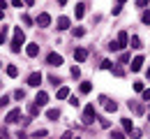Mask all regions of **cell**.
Wrapping results in <instances>:
<instances>
[{"mask_svg":"<svg viewBox=\"0 0 150 139\" xmlns=\"http://www.w3.org/2000/svg\"><path fill=\"white\" fill-rule=\"evenodd\" d=\"M99 125H102V128H111V123H109L106 118H102V120H99Z\"/></svg>","mask_w":150,"mask_h":139,"instance_id":"f35d334b","label":"cell"},{"mask_svg":"<svg viewBox=\"0 0 150 139\" xmlns=\"http://www.w3.org/2000/svg\"><path fill=\"white\" fill-rule=\"evenodd\" d=\"M111 72L115 74V77H122V74H125V70H122L120 65H113V67H111Z\"/></svg>","mask_w":150,"mask_h":139,"instance_id":"603a6c76","label":"cell"},{"mask_svg":"<svg viewBox=\"0 0 150 139\" xmlns=\"http://www.w3.org/2000/svg\"><path fill=\"white\" fill-rule=\"evenodd\" d=\"M5 7H7V2H5V0H0V9H5Z\"/></svg>","mask_w":150,"mask_h":139,"instance_id":"b9f144b4","label":"cell"},{"mask_svg":"<svg viewBox=\"0 0 150 139\" xmlns=\"http://www.w3.org/2000/svg\"><path fill=\"white\" fill-rule=\"evenodd\" d=\"M148 120H150V116H148Z\"/></svg>","mask_w":150,"mask_h":139,"instance_id":"f907efd6","label":"cell"},{"mask_svg":"<svg viewBox=\"0 0 150 139\" xmlns=\"http://www.w3.org/2000/svg\"><path fill=\"white\" fill-rule=\"evenodd\" d=\"M69 23H72V21L67 19V16H60V19H58V30H67Z\"/></svg>","mask_w":150,"mask_h":139,"instance_id":"4fadbf2b","label":"cell"},{"mask_svg":"<svg viewBox=\"0 0 150 139\" xmlns=\"http://www.w3.org/2000/svg\"><path fill=\"white\" fill-rule=\"evenodd\" d=\"M46 102H49V95H46L44 91H39L37 95H35V104H39V107H44Z\"/></svg>","mask_w":150,"mask_h":139,"instance_id":"8fae6325","label":"cell"},{"mask_svg":"<svg viewBox=\"0 0 150 139\" xmlns=\"http://www.w3.org/2000/svg\"><path fill=\"white\" fill-rule=\"evenodd\" d=\"M120 9H122V5H113V9H111L113 16H118V14H120Z\"/></svg>","mask_w":150,"mask_h":139,"instance_id":"836d02e7","label":"cell"},{"mask_svg":"<svg viewBox=\"0 0 150 139\" xmlns=\"http://www.w3.org/2000/svg\"><path fill=\"white\" fill-rule=\"evenodd\" d=\"M111 139H125V132L122 130H111Z\"/></svg>","mask_w":150,"mask_h":139,"instance_id":"7402d4cb","label":"cell"},{"mask_svg":"<svg viewBox=\"0 0 150 139\" xmlns=\"http://www.w3.org/2000/svg\"><path fill=\"white\" fill-rule=\"evenodd\" d=\"M42 83V72H33L28 77V86H39Z\"/></svg>","mask_w":150,"mask_h":139,"instance_id":"52a82bcc","label":"cell"},{"mask_svg":"<svg viewBox=\"0 0 150 139\" xmlns=\"http://www.w3.org/2000/svg\"><path fill=\"white\" fill-rule=\"evenodd\" d=\"M39 109H42V107H39V104H35V102H33V104H28V114H30V116H37Z\"/></svg>","mask_w":150,"mask_h":139,"instance_id":"ac0fdd59","label":"cell"},{"mask_svg":"<svg viewBox=\"0 0 150 139\" xmlns=\"http://www.w3.org/2000/svg\"><path fill=\"white\" fill-rule=\"evenodd\" d=\"M141 95H143V100H146V102H150V88H146Z\"/></svg>","mask_w":150,"mask_h":139,"instance_id":"74e56055","label":"cell"},{"mask_svg":"<svg viewBox=\"0 0 150 139\" xmlns=\"http://www.w3.org/2000/svg\"><path fill=\"white\" fill-rule=\"evenodd\" d=\"M118 46H120V49H125V46H127V44H129V35H127V33H125V30H120V33H118Z\"/></svg>","mask_w":150,"mask_h":139,"instance_id":"8992f818","label":"cell"},{"mask_svg":"<svg viewBox=\"0 0 150 139\" xmlns=\"http://www.w3.org/2000/svg\"><path fill=\"white\" fill-rule=\"evenodd\" d=\"M7 77H12V79L19 77V67L16 65H7Z\"/></svg>","mask_w":150,"mask_h":139,"instance_id":"e0dca14e","label":"cell"},{"mask_svg":"<svg viewBox=\"0 0 150 139\" xmlns=\"http://www.w3.org/2000/svg\"><path fill=\"white\" fill-rule=\"evenodd\" d=\"M86 58H88V51H86V49H74V60L76 63H83Z\"/></svg>","mask_w":150,"mask_h":139,"instance_id":"30bf717a","label":"cell"},{"mask_svg":"<svg viewBox=\"0 0 150 139\" xmlns=\"http://www.w3.org/2000/svg\"><path fill=\"white\" fill-rule=\"evenodd\" d=\"M129 44H132V46H134V49H141V46H143V44H141V37H139V35H132Z\"/></svg>","mask_w":150,"mask_h":139,"instance_id":"d6986e66","label":"cell"},{"mask_svg":"<svg viewBox=\"0 0 150 139\" xmlns=\"http://www.w3.org/2000/svg\"><path fill=\"white\" fill-rule=\"evenodd\" d=\"M120 63H129V53H127V51L120 53Z\"/></svg>","mask_w":150,"mask_h":139,"instance_id":"d590c367","label":"cell"},{"mask_svg":"<svg viewBox=\"0 0 150 139\" xmlns=\"http://www.w3.org/2000/svg\"><path fill=\"white\" fill-rule=\"evenodd\" d=\"M83 35H86L83 28H74V37H83Z\"/></svg>","mask_w":150,"mask_h":139,"instance_id":"f546056e","label":"cell"},{"mask_svg":"<svg viewBox=\"0 0 150 139\" xmlns=\"http://www.w3.org/2000/svg\"><path fill=\"white\" fill-rule=\"evenodd\" d=\"M0 139H7V132H2V137H0Z\"/></svg>","mask_w":150,"mask_h":139,"instance_id":"c3c4849f","label":"cell"},{"mask_svg":"<svg viewBox=\"0 0 150 139\" xmlns=\"http://www.w3.org/2000/svg\"><path fill=\"white\" fill-rule=\"evenodd\" d=\"M72 77H74V79H79V77H81V70H79L76 65H74V67H72Z\"/></svg>","mask_w":150,"mask_h":139,"instance_id":"1f68e13d","label":"cell"},{"mask_svg":"<svg viewBox=\"0 0 150 139\" xmlns=\"http://www.w3.org/2000/svg\"><path fill=\"white\" fill-rule=\"evenodd\" d=\"M129 137L132 139H141V130H136V128H134V130L129 132Z\"/></svg>","mask_w":150,"mask_h":139,"instance_id":"4316f807","label":"cell"},{"mask_svg":"<svg viewBox=\"0 0 150 139\" xmlns=\"http://www.w3.org/2000/svg\"><path fill=\"white\" fill-rule=\"evenodd\" d=\"M5 35H7V26H2V30H0V44L5 42Z\"/></svg>","mask_w":150,"mask_h":139,"instance_id":"e575fe53","label":"cell"},{"mask_svg":"<svg viewBox=\"0 0 150 139\" xmlns=\"http://www.w3.org/2000/svg\"><path fill=\"white\" fill-rule=\"evenodd\" d=\"M99 67H102V70H111L113 63H111V60H102V65H99Z\"/></svg>","mask_w":150,"mask_h":139,"instance_id":"484cf974","label":"cell"},{"mask_svg":"<svg viewBox=\"0 0 150 139\" xmlns=\"http://www.w3.org/2000/svg\"><path fill=\"white\" fill-rule=\"evenodd\" d=\"M49 83H53V86H60V79H58V77H49Z\"/></svg>","mask_w":150,"mask_h":139,"instance_id":"8d00e7d4","label":"cell"},{"mask_svg":"<svg viewBox=\"0 0 150 139\" xmlns=\"http://www.w3.org/2000/svg\"><path fill=\"white\" fill-rule=\"evenodd\" d=\"M0 19H2V9H0Z\"/></svg>","mask_w":150,"mask_h":139,"instance_id":"681fc988","label":"cell"},{"mask_svg":"<svg viewBox=\"0 0 150 139\" xmlns=\"http://www.w3.org/2000/svg\"><path fill=\"white\" fill-rule=\"evenodd\" d=\"M65 2H67V0H58V5H65Z\"/></svg>","mask_w":150,"mask_h":139,"instance_id":"7dc6e473","label":"cell"},{"mask_svg":"<svg viewBox=\"0 0 150 139\" xmlns=\"http://www.w3.org/2000/svg\"><path fill=\"white\" fill-rule=\"evenodd\" d=\"M146 77H148V79H150V67H148V70H146Z\"/></svg>","mask_w":150,"mask_h":139,"instance_id":"bcb514c9","label":"cell"},{"mask_svg":"<svg viewBox=\"0 0 150 139\" xmlns=\"http://www.w3.org/2000/svg\"><path fill=\"white\" fill-rule=\"evenodd\" d=\"M46 63H49L51 67H60V65H62V56L56 53V51H51V53L46 56Z\"/></svg>","mask_w":150,"mask_h":139,"instance_id":"3957f363","label":"cell"},{"mask_svg":"<svg viewBox=\"0 0 150 139\" xmlns=\"http://www.w3.org/2000/svg\"><path fill=\"white\" fill-rule=\"evenodd\" d=\"M21 21H23V23H25V26H33V19H30V16H28V14H23V16H21Z\"/></svg>","mask_w":150,"mask_h":139,"instance_id":"4dcf8cb0","label":"cell"},{"mask_svg":"<svg viewBox=\"0 0 150 139\" xmlns=\"http://www.w3.org/2000/svg\"><path fill=\"white\" fill-rule=\"evenodd\" d=\"M46 135H49V130H44V128H42V130H37L33 137H46Z\"/></svg>","mask_w":150,"mask_h":139,"instance_id":"f1b7e54d","label":"cell"},{"mask_svg":"<svg viewBox=\"0 0 150 139\" xmlns=\"http://www.w3.org/2000/svg\"><path fill=\"white\" fill-rule=\"evenodd\" d=\"M122 130H125L127 135H129L132 130H134V125H132V120H129V118H122Z\"/></svg>","mask_w":150,"mask_h":139,"instance_id":"ffe728a7","label":"cell"},{"mask_svg":"<svg viewBox=\"0 0 150 139\" xmlns=\"http://www.w3.org/2000/svg\"><path fill=\"white\" fill-rule=\"evenodd\" d=\"M132 72H139L141 67H143V56H136V58H132Z\"/></svg>","mask_w":150,"mask_h":139,"instance_id":"9c48e42d","label":"cell"},{"mask_svg":"<svg viewBox=\"0 0 150 139\" xmlns=\"http://www.w3.org/2000/svg\"><path fill=\"white\" fill-rule=\"evenodd\" d=\"M5 107H9V95H2L0 98V109H5Z\"/></svg>","mask_w":150,"mask_h":139,"instance_id":"cb8c5ba5","label":"cell"},{"mask_svg":"<svg viewBox=\"0 0 150 139\" xmlns=\"http://www.w3.org/2000/svg\"><path fill=\"white\" fill-rule=\"evenodd\" d=\"M23 42H25V35H23V30H21L19 26H16V28H14V40H12V46H9V49H12L14 53H19Z\"/></svg>","mask_w":150,"mask_h":139,"instance_id":"6da1fadb","label":"cell"},{"mask_svg":"<svg viewBox=\"0 0 150 139\" xmlns=\"http://www.w3.org/2000/svg\"><path fill=\"white\" fill-rule=\"evenodd\" d=\"M5 120H7V123H19V120H21V109H19V107L12 109V111L7 114V118H5Z\"/></svg>","mask_w":150,"mask_h":139,"instance_id":"5b68a950","label":"cell"},{"mask_svg":"<svg viewBox=\"0 0 150 139\" xmlns=\"http://www.w3.org/2000/svg\"><path fill=\"white\" fill-rule=\"evenodd\" d=\"M141 21H143V23H150V12H148V9L143 12V16H141Z\"/></svg>","mask_w":150,"mask_h":139,"instance_id":"d6a6232c","label":"cell"},{"mask_svg":"<svg viewBox=\"0 0 150 139\" xmlns=\"http://www.w3.org/2000/svg\"><path fill=\"white\" fill-rule=\"evenodd\" d=\"M136 5H139V7H143V0H136Z\"/></svg>","mask_w":150,"mask_h":139,"instance_id":"ee69618b","label":"cell"},{"mask_svg":"<svg viewBox=\"0 0 150 139\" xmlns=\"http://www.w3.org/2000/svg\"><path fill=\"white\" fill-rule=\"evenodd\" d=\"M134 91H136V93H143L146 88H143V83H141V81H134Z\"/></svg>","mask_w":150,"mask_h":139,"instance_id":"d4e9b609","label":"cell"},{"mask_svg":"<svg viewBox=\"0 0 150 139\" xmlns=\"http://www.w3.org/2000/svg\"><path fill=\"white\" fill-rule=\"evenodd\" d=\"M35 23H37L39 28H49V26H51V16H49L46 12H42L37 19H35Z\"/></svg>","mask_w":150,"mask_h":139,"instance_id":"277c9868","label":"cell"},{"mask_svg":"<svg viewBox=\"0 0 150 139\" xmlns=\"http://www.w3.org/2000/svg\"><path fill=\"white\" fill-rule=\"evenodd\" d=\"M83 14H86V5H76L74 7V16L76 19H83Z\"/></svg>","mask_w":150,"mask_h":139,"instance_id":"2e32d148","label":"cell"},{"mask_svg":"<svg viewBox=\"0 0 150 139\" xmlns=\"http://www.w3.org/2000/svg\"><path fill=\"white\" fill-rule=\"evenodd\" d=\"M37 53H39V44H28V46H25V56H28V58H35Z\"/></svg>","mask_w":150,"mask_h":139,"instance_id":"ba28073f","label":"cell"},{"mask_svg":"<svg viewBox=\"0 0 150 139\" xmlns=\"http://www.w3.org/2000/svg\"><path fill=\"white\" fill-rule=\"evenodd\" d=\"M90 91H93V83H90V81H83V83L79 86V93H81V95H88Z\"/></svg>","mask_w":150,"mask_h":139,"instance_id":"7c38bea8","label":"cell"},{"mask_svg":"<svg viewBox=\"0 0 150 139\" xmlns=\"http://www.w3.org/2000/svg\"><path fill=\"white\" fill-rule=\"evenodd\" d=\"M14 98H16V100H23V98H25V91H23V88H19V91L14 93Z\"/></svg>","mask_w":150,"mask_h":139,"instance_id":"83f0119b","label":"cell"},{"mask_svg":"<svg viewBox=\"0 0 150 139\" xmlns=\"http://www.w3.org/2000/svg\"><path fill=\"white\" fill-rule=\"evenodd\" d=\"M95 118H97V114H95V104H88V107L83 109V125L95 123Z\"/></svg>","mask_w":150,"mask_h":139,"instance_id":"7a4b0ae2","label":"cell"},{"mask_svg":"<svg viewBox=\"0 0 150 139\" xmlns=\"http://www.w3.org/2000/svg\"><path fill=\"white\" fill-rule=\"evenodd\" d=\"M122 2H127V0H115V5H122Z\"/></svg>","mask_w":150,"mask_h":139,"instance_id":"f6af8a7d","label":"cell"},{"mask_svg":"<svg viewBox=\"0 0 150 139\" xmlns=\"http://www.w3.org/2000/svg\"><path fill=\"white\" fill-rule=\"evenodd\" d=\"M21 2L23 0H12V7H21Z\"/></svg>","mask_w":150,"mask_h":139,"instance_id":"ab89813d","label":"cell"},{"mask_svg":"<svg viewBox=\"0 0 150 139\" xmlns=\"http://www.w3.org/2000/svg\"><path fill=\"white\" fill-rule=\"evenodd\" d=\"M65 98H69V88H58V100H65Z\"/></svg>","mask_w":150,"mask_h":139,"instance_id":"44dd1931","label":"cell"},{"mask_svg":"<svg viewBox=\"0 0 150 139\" xmlns=\"http://www.w3.org/2000/svg\"><path fill=\"white\" fill-rule=\"evenodd\" d=\"M104 109H106L109 114H113V111H118V102H115V100H106V104H104Z\"/></svg>","mask_w":150,"mask_h":139,"instance_id":"5bb4252c","label":"cell"},{"mask_svg":"<svg viewBox=\"0 0 150 139\" xmlns=\"http://www.w3.org/2000/svg\"><path fill=\"white\" fill-rule=\"evenodd\" d=\"M46 118L49 120H58L60 118V109H49V111H46Z\"/></svg>","mask_w":150,"mask_h":139,"instance_id":"9a60e30c","label":"cell"},{"mask_svg":"<svg viewBox=\"0 0 150 139\" xmlns=\"http://www.w3.org/2000/svg\"><path fill=\"white\" fill-rule=\"evenodd\" d=\"M72 137H74L72 132H65V135H62V137H60V139H72Z\"/></svg>","mask_w":150,"mask_h":139,"instance_id":"60d3db41","label":"cell"},{"mask_svg":"<svg viewBox=\"0 0 150 139\" xmlns=\"http://www.w3.org/2000/svg\"><path fill=\"white\" fill-rule=\"evenodd\" d=\"M23 2H25V5H28V7H30V5H33V2H35V0H23Z\"/></svg>","mask_w":150,"mask_h":139,"instance_id":"7bdbcfd3","label":"cell"}]
</instances>
